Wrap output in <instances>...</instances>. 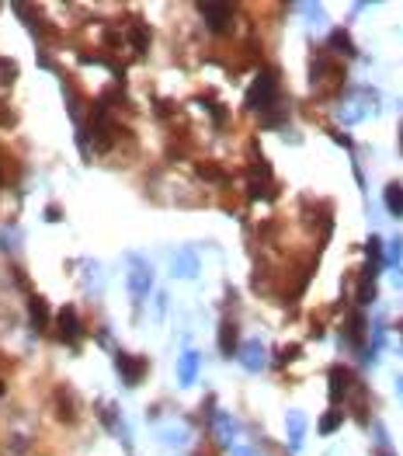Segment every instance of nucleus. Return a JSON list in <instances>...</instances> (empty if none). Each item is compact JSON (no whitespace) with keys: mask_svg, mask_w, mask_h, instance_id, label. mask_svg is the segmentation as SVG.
Returning a JSON list of instances; mask_svg holds the SVG:
<instances>
[{"mask_svg":"<svg viewBox=\"0 0 403 456\" xmlns=\"http://www.w3.org/2000/svg\"><path fill=\"white\" fill-rule=\"evenodd\" d=\"M330 45H334V49H344V56H355V45H351L348 32H334V36H330Z\"/></svg>","mask_w":403,"mask_h":456,"instance_id":"obj_19","label":"nucleus"},{"mask_svg":"<svg viewBox=\"0 0 403 456\" xmlns=\"http://www.w3.org/2000/svg\"><path fill=\"white\" fill-rule=\"evenodd\" d=\"M115 366H118V377L125 380V387H136V383L147 377V359H143V355H125V352H118V355H115Z\"/></svg>","mask_w":403,"mask_h":456,"instance_id":"obj_3","label":"nucleus"},{"mask_svg":"<svg viewBox=\"0 0 403 456\" xmlns=\"http://www.w3.org/2000/svg\"><path fill=\"white\" fill-rule=\"evenodd\" d=\"M275 98H278V80L271 70H261L251 84V91H247V109L251 112H268V109H275Z\"/></svg>","mask_w":403,"mask_h":456,"instance_id":"obj_1","label":"nucleus"},{"mask_svg":"<svg viewBox=\"0 0 403 456\" xmlns=\"http://www.w3.org/2000/svg\"><path fill=\"white\" fill-rule=\"evenodd\" d=\"M233 456H254V453H251L247 446H233Z\"/></svg>","mask_w":403,"mask_h":456,"instance_id":"obj_26","label":"nucleus"},{"mask_svg":"<svg viewBox=\"0 0 403 456\" xmlns=\"http://www.w3.org/2000/svg\"><path fill=\"white\" fill-rule=\"evenodd\" d=\"M286 425H289V439H293V450H299V446H302V432H306V419H302V411H289Z\"/></svg>","mask_w":403,"mask_h":456,"instance_id":"obj_16","label":"nucleus"},{"mask_svg":"<svg viewBox=\"0 0 403 456\" xmlns=\"http://www.w3.org/2000/svg\"><path fill=\"white\" fill-rule=\"evenodd\" d=\"M240 362H244L251 373L264 370V345H261V342H247L244 348H240Z\"/></svg>","mask_w":403,"mask_h":456,"instance_id":"obj_9","label":"nucleus"},{"mask_svg":"<svg viewBox=\"0 0 403 456\" xmlns=\"http://www.w3.org/2000/svg\"><path fill=\"white\" fill-rule=\"evenodd\" d=\"M184 439H188L184 428H167V432H164V443H167V446H184Z\"/></svg>","mask_w":403,"mask_h":456,"instance_id":"obj_21","label":"nucleus"},{"mask_svg":"<svg viewBox=\"0 0 403 456\" xmlns=\"http://www.w3.org/2000/svg\"><path fill=\"white\" fill-rule=\"evenodd\" d=\"M393 286L403 289V268H393Z\"/></svg>","mask_w":403,"mask_h":456,"instance_id":"obj_25","label":"nucleus"},{"mask_svg":"<svg viewBox=\"0 0 403 456\" xmlns=\"http://www.w3.org/2000/svg\"><path fill=\"white\" fill-rule=\"evenodd\" d=\"M56 324H60V335H63L67 342H77V338H80V331H84V324H80V317H77L74 306H63V310H60V317H56Z\"/></svg>","mask_w":403,"mask_h":456,"instance_id":"obj_7","label":"nucleus"},{"mask_svg":"<svg viewBox=\"0 0 403 456\" xmlns=\"http://www.w3.org/2000/svg\"><path fill=\"white\" fill-rule=\"evenodd\" d=\"M28 317L36 321L38 331H45V328H49V306H45L42 297H32V300H28Z\"/></svg>","mask_w":403,"mask_h":456,"instance_id":"obj_13","label":"nucleus"},{"mask_svg":"<svg viewBox=\"0 0 403 456\" xmlns=\"http://www.w3.org/2000/svg\"><path fill=\"white\" fill-rule=\"evenodd\" d=\"M18 74V67L11 60H0V84H11V77Z\"/></svg>","mask_w":403,"mask_h":456,"instance_id":"obj_23","label":"nucleus"},{"mask_svg":"<svg viewBox=\"0 0 403 456\" xmlns=\"http://www.w3.org/2000/svg\"><path fill=\"white\" fill-rule=\"evenodd\" d=\"M383 199H386V209H390L393 216H403V185L400 182H390Z\"/></svg>","mask_w":403,"mask_h":456,"instance_id":"obj_14","label":"nucleus"},{"mask_svg":"<svg viewBox=\"0 0 403 456\" xmlns=\"http://www.w3.org/2000/svg\"><path fill=\"white\" fill-rule=\"evenodd\" d=\"M216 428H220V436L233 446V432H237V425L226 419V415H216Z\"/></svg>","mask_w":403,"mask_h":456,"instance_id":"obj_20","label":"nucleus"},{"mask_svg":"<svg viewBox=\"0 0 403 456\" xmlns=\"http://www.w3.org/2000/svg\"><path fill=\"white\" fill-rule=\"evenodd\" d=\"M195 377H198V352H184L181 366H178V380H181L184 387H191Z\"/></svg>","mask_w":403,"mask_h":456,"instance_id":"obj_11","label":"nucleus"},{"mask_svg":"<svg viewBox=\"0 0 403 456\" xmlns=\"http://www.w3.org/2000/svg\"><path fill=\"white\" fill-rule=\"evenodd\" d=\"M195 171H198V178H206V182H216V185L226 182V171H222L216 160H198Z\"/></svg>","mask_w":403,"mask_h":456,"instance_id":"obj_15","label":"nucleus"},{"mask_svg":"<svg viewBox=\"0 0 403 456\" xmlns=\"http://www.w3.org/2000/svg\"><path fill=\"white\" fill-rule=\"evenodd\" d=\"M171 268H174V275H181V279H191V275L198 272V255H195L191 248H181V251L171 258Z\"/></svg>","mask_w":403,"mask_h":456,"instance_id":"obj_8","label":"nucleus"},{"mask_svg":"<svg viewBox=\"0 0 403 456\" xmlns=\"http://www.w3.org/2000/svg\"><path fill=\"white\" fill-rule=\"evenodd\" d=\"M198 11H202V18L209 21L213 32H226L230 28V18H233V7L230 4H202Z\"/></svg>","mask_w":403,"mask_h":456,"instance_id":"obj_5","label":"nucleus"},{"mask_svg":"<svg viewBox=\"0 0 403 456\" xmlns=\"http://www.w3.org/2000/svg\"><path fill=\"white\" fill-rule=\"evenodd\" d=\"M351 387H355V380H351V373L344 366H334L330 370V401H344L351 394Z\"/></svg>","mask_w":403,"mask_h":456,"instance_id":"obj_6","label":"nucleus"},{"mask_svg":"<svg viewBox=\"0 0 403 456\" xmlns=\"http://www.w3.org/2000/svg\"><path fill=\"white\" fill-rule=\"evenodd\" d=\"M0 394H4V383H0Z\"/></svg>","mask_w":403,"mask_h":456,"instance_id":"obj_28","label":"nucleus"},{"mask_svg":"<svg viewBox=\"0 0 403 456\" xmlns=\"http://www.w3.org/2000/svg\"><path fill=\"white\" fill-rule=\"evenodd\" d=\"M220 352L222 355H233L237 352V324L233 321H222L220 324Z\"/></svg>","mask_w":403,"mask_h":456,"instance_id":"obj_12","label":"nucleus"},{"mask_svg":"<svg viewBox=\"0 0 403 456\" xmlns=\"http://www.w3.org/2000/svg\"><path fill=\"white\" fill-rule=\"evenodd\" d=\"M56 411H60V419H63V421L77 419V404H74L70 387H60V390H56Z\"/></svg>","mask_w":403,"mask_h":456,"instance_id":"obj_10","label":"nucleus"},{"mask_svg":"<svg viewBox=\"0 0 403 456\" xmlns=\"http://www.w3.org/2000/svg\"><path fill=\"white\" fill-rule=\"evenodd\" d=\"M129 293L136 304L149 293V265L136 255H129Z\"/></svg>","mask_w":403,"mask_h":456,"instance_id":"obj_4","label":"nucleus"},{"mask_svg":"<svg viewBox=\"0 0 403 456\" xmlns=\"http://www.w3.org/2000/svg\"><path fill=\"white\" fill-rule=\"evenodd\" d=\"M45 216H49V224H60V220H63V209H56V206H49V209H45Z\"/></svg>","mask_w":403,"mask_h":456,"instance_id":"obj_24","label":"nucleus"},{"mask_svg":"<svg viewBox=\"0 0 403 456\" xmlns=\"http://www.w3.org/2000/svg\"><path fill=\"white\" fill-rule=\"evenodd\" d=\"M397 387H400V394H403V377H400V380H397Z\"/></svg>","mask_w":403,"mask_h":456,"instance_id":"obj_27","label":"nucleus"},{"mask_svg":"<svg viewBox=\"0 0 403 456\" xmlns=\"http://www.w3.org/2000/svg\"><path fill=\"white\" fill-rule=\"evenodd\" d=\"M348 338L355 345H366V317H362V314H351V321H348Z\"/></svg>","mask_w":403,"mask_h":456,"instance_id":"obj_17","label":"nucleus"},{"mask_svg":"<svg viewBox=\"0 0 403 456\" xmlns=\"http://www.w3.org/2000/svg\"><path fill=\"white\" fill-rule=\"evenodd\" d=\"M400 258H403V237H397V240L390 244V255H386V262H390V265L400 268Z\"/></svg>","mask_w":403,"mask_h":456,"instance_id":"obj_22","label":"nucleus"},{"mask_svg":"<svg viewBox=\"0 0 403 456\" xmlns=\"http://www.w3.org/2000/svg\"><path fill=\"white\" fill-rule=\"evenodd\" d=\"M341 421H344V415H341V411H334V408H330L327 415H324V419H320V436H330V432H334V428H341Z\"/></svg>","mask_w":403,"mask_h":456,"instance_id":"obj_18","label":"nucleus"},{"mask_svg":"<svg viewBox=\"0 0 403 456\" xmlns=\"http://www.w3.org/2000/svg\"><path fill=\"white\" fill-rule=\"evenodd\" d=\"M310 74H313V87L317 91H334V87H341V67L337 63H330L327 56L320 53V56H313V67H310Z\"/></svg>","mask_w":403,"mask_h":456,"instance_id":"obj_2","label":"nucleus"}]
</instances>
